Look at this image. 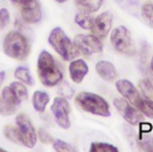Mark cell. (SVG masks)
<instances>
[{"label":"cell","mask_w":153,"mask_h":152,"mask_svg":"<svg viewBox=\"0 0 153 152\" xmlns=\"http://www.w3.org/2000/svg\"><path fill=\"white\" fill-rule=\"evenodd\" d=\"M118 93L148 118H153V99L143 95L129 80H117Z\"/></svg>","instance_id":"obj_1"},{"label":"cell","mask_w":153,"mask_h":152,"mask_svg":"<svg viewBox=\"0 0 153 152\" xmlns=\"http://www.w3.org/2000/svg\"><path fill=\"white\" fill-rule=\"evenodd\" d=\"M37 75L41 83L46 87H56L63 80V72L59 65L47 51H42L37 59Z\"/></svg>","instance_id":"obj_2"},{"label":"cell","mask_w":153,"mask_h":152,"mask_svg":"<svg viewBox=\"0 0 153 152\" xmlns=\"http://www.w3.org/2000/svg\"><path fill=\"white\" fill-rule=\"evenodd\" d=\"M75 103L81 110L93 113V115L102 116V117H110L111 111L108 103L100 95L91 92H81L76 95Z\"/></svg>","instance_id":"obj_3"},{"label":"cell","mask_w":153,"mask_h":152,"mask_svg":"<svg viewBox=\"0 0 153 152\" xmlns=\"http://www.w3.org/2000/svg\"><path fill=\"white\" fill-rule=\"evenodd\" d=\"M3 48L6 56L17 60H24L30 53L28 39L19 31H10L4 39Z\"/></svg>","instance_id":"obj_4"},{"label":"cell","mask_w":153,"mask_h":152,"mask_svg":"<svg viewBox=\"0 0 153 152\" xmlns=\"http://www.w3.org/2000/svg\"><path fill=\"white\" fill-rule=\"evenodd\" d=\"M48 42L54 48V51L65 60H72L80 54L74 42L69 39V36L60 27H57L51 31L48 36Z\"/></svg>","instance_id":"obj_5"},{"label":"cell","mask_w":153,"mask_h":152,"mask_svg":"<svg viewBox=\"0 0 153 152\" xmlns=\"http://www.w3.org/2000/svg\"><path fill=\"white\" fill-rule=\"evenodd\" d=\"M111 44L113 46V48L117 52L122 53V54H127V56H133L135 53V44L131 37L130 31L123 27L120 25L117 28H114L111 31Z\"/></svg>","instance_id":"obj_6"},{"label":"cell","mask_w":153,"mask_h":152,"mask_svg":"<svg viewBox=\"0 0 153 152\" xmlns=\"http://www.w3.org/2000/svg\"><path fill=\"white\" fill-rule=\"evenodd\" d=\"M74 45L77 48L79 53L86 57H89L95 53L102 52V42L99 37L94 36L93 34L86 35V34H79L75 36Z\"/></svg>","instance_id":"obj_7"},{"label":"cell","mask_w":153,"mask_h":152,"mask_svg":"<svg viewBox=\"0 0 153 152\" xmlns=\"http://www.w3.org/2000/svg\"><path fill=\"white\" fill-rule=\"evenodd\" d=\"M16 124L18 130V138L19 144H22L25 147H34L37 141V134L35 132V128L31 123V121L23 113L16 117Z\"/></svg>","instance_id":"obj_8"},{"label":"cell","mask_w":153,"mask_h":152,"mask_svg":"<svg viewBox=\"0 0 153 152\" xmlns=\"http://www.w3.org/2000/svg\"><path fill=\"white\" fill-rule=\"evenodd\" d=\"M113 104L128 123H130L133 126H137V124H141L142 122H145L143 113L140 112L136 107H134L130 103H128L124 98H116L113 100Z\"/></svg>","instance_id":"obj_9"},{"label":"cell","mask_w":153,"mask_h":152,"mask_svg":"<svg viewBox=\"0 0 153 152\" xmlns=\"http://www.w3.org/2000/svg\"><path fill=\"white\" fill-rule=\"evenodd\" d=\"M51 110L54 115L56 122L58 123L59 127H62L63 129H69L71 123H70V105L69 101L66 100V98L64 97H57L53 100V104L51 106Z\"/></svg>","instance_id":"obj_10"},{"label":"cell","mask_w":153,"mask_h":152,"mask_svg":"<svg viewBox=\"0 0 153 152\" xmlns=\"http://www.w3.org/2000/svg\"><path fill=\"white\" fill-rule=\"evenodd\" d=\"M111 27H112V13L108 11H105L93 18L89 30L94 36L102 40L108 35Z\"/></svg>","instance_id":"obj_11"},{"label":"cell","mask_w":153,"mask_h":152,"mask_svg":"<svg viewBox=\"0 0 153 152\" xmlns=\"http://www.w3.org/2000/svg\"><path fill=\"white\" fill-rule=\"evenodd\" d=\"M21 101L15 95L10 86L3 88L1 95H0V113L3 116H11L17 111Z\"/></svg>","instance_id":"obj_12"},{"label":"cell","mask_w":153,"mask_h":152,"mask_svg":"<svg viewBox=\"0 0 153 152\" xmlns=\"http://www.w3.org/2000/svg\"><path fill=\"white\" fill-rule=\"evenodd\" d=\"M88 65L83 59H72L69 65V75L70 79L75 83H81L85 76L88 74Z\"/></svg>","instance_id":"obj_13"},{"label":"cell","mask_w":153,"mask_h":152,"mask_svg":"<svg viewBox=\"0 0 153 152\" xmlns=\"http://www.w3.org/2000/svg\"><path fill=\"white\" fill-rule=\"evenodd\" d=\"M95 71L98 72V75L100 77L107 82H116L118 74L116 71L114 65L107 60H100L95 65Z\"/></svg>","instance_id":"obj_14"},{"label":"cell","mask_w":153,"mask_h":152,"mask_svg":"<svg viewBox=\"0 0 153 152\" xmlns=\"http://www.w3.org/2000/svg\"><path fill=\"white\" fill-rule=\"evenodd\" d=\"M21 17L28 24H35L37 22H40V19H41L40 4H36L34 6L21 9Z\"/></svg>","instance_id":"obj_15"},{"label":"cell","mask_w":153,"mask_h":152,"mask_svg":"<svg viewBox=\"0 0 153 152\" xmlns=\"http://www.w3.org/2000/svg\"><path fill=\"white\" fill-rule=\"evenodd\" d=\"M31 101H33V106L35 111H37L39 113H42L46 110V106L50 101V95L44 91H36L33 94Z\"/></svg>","instance_id":"obj_16"},{"label":"cell","mask_w":153,"mask_h":152,"mask_svg":"<svg viewBox=\"0 0 153 152\" xmlns=\"http://www.w3.org/2000/svg\"><path fill=\"white\" fill-rule=\"evenodd\" d=\"M74 1L81 12L93 13L100 9L104 0H74Z\"/></svg>","instance_id":"obj_17"},{"label":"cell","mask_w":153,"mask_h":152,"mask_svg":"<svg viewBox=\"0 0 153 152\" xmlns=\"http://www.w3.org/2000/svg\"><path fill=\"white\" fill-rule=\"evenodd\" d=\"M149 127L147 128V130H145V133H141L136 139V145L141 151H153V134H151Z\"/></svg>","instance_id":"obj_18"},{"label":"cell","mask_w":153,"mask_h":152,"mask_svg":"<svg viewBox=\"0 0 153 152\" xmlns=\"http://www.w3.org/2000/svg\"><path fill=\"white\" fill-rule=\"evenodd\" d=\"M15 77L21 81L22 83L24 85H28V86H33L34 85V79L29 71L28 68L25 66H18L16 70H15Z\"/></svg>","instance_id":"obj_19"},{"label":"cell","mask_w":153,"mask_h":152,"mask_svg":"<svg viewBox=\"0 0 153 152\" xmlns=\"http://www.w3.org/2000/svg\"><path fill=\"white\" fill-rule=\"evenodd\" d=\"M10 88L12 89V92L15 93V95L18 98V100H19L21 103L28 98V89H27L25 85L22 83L21 81H18V82H12V83L10 85Z\"/></svg>","instance_id":"obj_20"},{"label":"cell","mask_w":153,"mask_h":152,"mask_svg":"<svg viewBox=\"0 0 153 152\" xmlns=\"http://www.w3.org/2000/svg\"><path fill=\"white\" fill-rule=\"evenodd\" d=\"M93 18L94 17L92 16V13H86V12L80 11L77 15L75 16V22H76V24H79L83 29H89Z\"/></svg>","instance_id":"obj_21"},{"label":"cell","mask_w":153,"mask_h":152,"mask_svg":"<svg viewBox=\"0 0 153 152\" xmlns=\"http://www.w3.org/2000/svg\"><path fill=\"white\" fill-rule=\"evenodd\" d=\"M141 16L145 23L153 28V4H143L141 7Z\"/></svg>","instance_id":"obj_22"},{"label":"cell","mask_w":153,"mask_h":152,"mask_svg":"<svg viewBox=\"0 0 153 152\" xmlns=\"http://www.w3.org/2000/svg\"><path fill=\"white\" fill-rule=\"evenodd\" d=\"M91 152H117L118 147L106 142H93L89 148Z\"/></svg>","instance_id":"obj_23"},{"label":"cell","mask_w":153,"mask_h":152,"mask_svg":"<svg viewBox=\"0 0 153 152\" xmlns=\"http://www.w3.org/2000/svg\"><path fill=\"white\" fill-rule=\"evenodd\" d=\"M53 148L54 151H58V152H76L77 151L74 146H71L70 144L63 140H53Z\"/></svg>","instance_id":"obj_24"},{"label":"cell","mask_w":153,"mask_h":152,"mask_svg":"<svg viewBox=\"0 0 153 152\" xmlns=\"http://www.w3.org/2000/svg\"><path fill=\"white\" fill-rule=\"evenodd\" d=\"M139 87H140V92H141L143 95H146V97H148V98H151V99L153 98V86H152V83H151L149 80L145 79V80L140 81Z\"/></svg>","instance_id":"obj_25"},{"label":"cell","mask_w":153,"mask_h":152,"mask_svg":"<svg viewBox=\"0 0 153 152\" xmlns=\"http://www.w3.org/2000/svg\"><path fill=\"white\" fill-rule=\"evenodd\" d=\"M4 134L5 136L16 142V144H19V138H18V130H17V127H12V126H5L4 128Z\"/></svg>","instance_id":"obj_26"},{"label":"cell","mask_w":153,"mask_h":152,"mask_svg":"<svg viewBox=\"0 0 153 152\" xmlns=\"http://www.w3.org/2000/svg\"><path fill=\"white\" fill-rule=\"evenodd\" d=\"M10 23V13L6 9H0V29L5 28Z\"/></svg>","instance_id":"obj_27"},{"label":"cell","mask_w":153,"mask_h":152,"mask_svg":"<svg viewBox=\"0 0 153 152\" xmlns=\"http://www.w3.org/2000/svg\"><path fill=\"white\" fill-rule=\"evenodd\" d=\"M39 140L40 141H42L44 144H50V142H53V138H52V135L46 130V129H44V128H41V129H39Z\"/></svg>","instance_id":"obj_28"},{"label":"cell","mask_w":153,"mask_h":152,"mask_svg":"<svg viewBox=\"0 0 153 152\" xmlns=\"http://www.w3.org/2000/svg\"><path fill=\"white\" fill-rule=\"evenodd\" d=\"M11 1L16 5H18L21 9H24V7H29V6H34L36 4H39L37 0H11Z\"/></svg>","instance_id":"obj_29"},{"label":"cell","mask_w":153,"mask_h":152,"mask_svg":"<svg viewBox=\"0 0 153 152\" xmlns=\"http://www.w3.org/2000/svg\"><path fill=\"white\" fill-rule=\"evenodd\" d=\"M151 70H152V74H153V56H152V59H151Z\"/></svg>","instance_id":"obj_30"},{"label":"cell","mask_w":153,"mask_h":152,"mask_svg":"<svg viewBox=\"0 0 153 152\" xmlns=\"http://www.w3.org/2000/svg\"><path fill=\"white\" fill-rule=\"evenodd\" d=\"M56 1H58V3L63 4V3H66V1H68V0H56Z\"/></svg>","instance_id":"obj_31"},{"label":"cell","mask_w":153,"mask_h":152,"mask_svg":"<svg viewBox=\"0 0 153 152\" xmlns=\"http://www.w3.org/2000/svg\"><path fill=\"white\" fill-rule=\"evenodd\" d=\"M0 152H6V150H4V148L0 147Z\"/></svg>","instance_id":"obj_32"}]
</instances>
